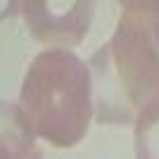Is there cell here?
<instances>
[{
	"label": "cell",
	"instance_id": "obj_1",
	"mask_svg": "<svg viewBox=\"0 0 159 159\" xmlns=\"http://www.w3.org/2000/svg\"><path fill=\"white\" fill-rule=\"evenodd\" d=\"M157 0L121 2L112 38L93 55V105L102 124H128L159 98V43L154 38Z\"/></svg>",
	"mask_w": 159,
	"mask_h": 159
},
{
	"label": "cell",
	"instance_id": "obj_2",
	"mask_svg": "<svg viewBox=\"0 0 159 159\" xmlns=\"http://www.w3.org/2000/svg\"><path fill=\"white\" fill-rule=\"evenodd\" d=\"M19 109L31 131L50 145H79L95 109L90 66L64 48L43 50L24 74Z\"/></svg>",
	"mask_w": 159,
	"mask_h": 159
},
{
	"label": "cell",
	"instance_id": "obj_3",
	"mask_svg": "<svg viewBox=\"0 0 159 159\" xmlns=\"http://www.w3.org/2000/svg\"><path fill=\"white\" fill-rule=\"evenodd\" d=\"M17 7H21V17L38 43L62 48L79 45L90 31L95 14V2L90 0H71V2L29 0L19 2Z\"/></svg>",
	"mask_w": 159,
	"mask_h": 159
},
{
	"label": "cell",
	"instance_id": "obj_4",
	"mask_svg": "<svg viewBox=\"0 0 159 159\" xmlns=\"http://www.w3.org/2000/svg\"><path fill=\"white\" fill-rule=\"evenodd\" d=\"M0 159H43L19 105L7 100L0 105Z\"/></svg>",
	"mask_w": 159,
	"mask_h": 159
},
{
	"label": "cell",
	"instance_id": "obj_5",
	"mask_svg": "<svg viewBox=\"0 0 159 159\" xmlns=\"http://www.w3.org/2000/svg\"><path fill=\"white\" fill-rule=\"evenodd\" d=\"M135 159H159V98L150 100L135 116Z\"/></svg>",
	"mask_w": 159,
	"mask_h": 159
},
{
	"label": "cell",
	"instance_id": "obj_6",
	"mask_svg": "<svg viewBox=\"0 0 159 159\" xmlns=\"http://www.w3.org/2000/svg\"><path fill=\"white\" fill-rule=\"evenodd\" d=\"M154 38L159 43V0H157V12H154Z\"/></svg>",
	"mask_w": 159,
	"mask_h": 159
}]
</instances>
